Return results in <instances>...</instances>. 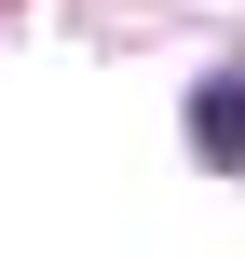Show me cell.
<instances>
[{
	"instance_id": "cell-1",
	"label": "cell",
	"mask_w": 245,
	"mask_h": 259,
	"mask_svg": "<svg viewBox=\"0 0 245 259\" xmlns=\"http://www.w3.org/2000/svg\"><path fill=\"white\" fill-rule=\"evenodd\" d=\"M191 123H205V137H218V150H245V96H205V109H191Z\"/></svg>"
}]
</instances>
